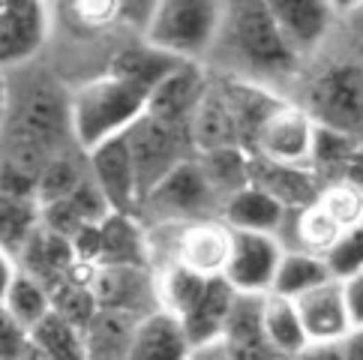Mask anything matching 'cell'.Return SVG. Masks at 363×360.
<instances>
[{
	"mask_svg": "<svg viewBox=\"0 0 363 360\" xmlns=\"http://www.w3.org/2000/svg\"><path fill=\"white\" fill-rule=\"evenodd\" d=\"M180 63H184V57H177V55H172V51L157 48L147 40H141L135 45L121 48L118 55L111 57L108 72L123 79L126 84H133L135 90H141L145 96H150V90L157 87L168 72H174Z\"/></svg>",
	"mask_w": 363,
	"mask_h": 360,
	"instance_id": "obj_22",
	"label": "cell"
},
{
	"mask_svg": "<svg viewBox=\"0 0 363 360\" xmlns=\"http://www.w3.org/2000/svg\"><path fill=\"white\" fill-rule=\"evenodd\" d=\"M291 300L297 306V315H301V325H303L309 345L313 342H340L342 337H348V333L354 330L340 276L324 279Z\"/></svg>",
	"mask_w": 363,
	"mask_h": 360,
	"instance_id": "obj_13",
	"label": "cell"
},
{
	"mask_svg": "<svg viewBox=\"0 0 363 360\" xmlns=\"http://www.w3.org/2000/svg\"><path fill=\"white\" fill-rule=\"evenodd\" d=\"M45 4H48L51 9H55V6H67V4H69V0H45Z\"/></svg>",
	"mask_w": 363,
	"mask_h": 360,
	"instance_id": "obj_49",
	"label": "cell"
},
{
	"mask_svg": "<svg viewBox=\"0 0 363 360\" xmlns=\"http://www.w3.org/2000/svg\"><path fill=\"white\" fill-rule=\"evenodd\" d=\"M21 360H84V330L51 310L30 327Z\"/></svg>",
	"mask_w": 363,
	"mask_h": 360,
	"instance_id": "obj_25",
	"label": "cell"
},
{
	"mask_svg": "<svg viewBox=\"0 0 363 360\" xmlns=\"http://www.w3.org/2000/svg\"><path fill=\"white\" fill-rule=\"evenodd\" d=\"M84 174H87V153L79 145H72L67 150L55 153V157H48L40 177H36V204L45 208V204H51V201L67 198L69 192L84 180Z\"/></svg>",
	"mask_w": 363,
	"mask_h": 360,
	"instance_id": "obj_28",
	"label": "cell"
},
{
	"mask_svg": "<svg viewBox=\"0 0 363 360\" xmlns=\"http://www.w3.org/2000/svg\"><path fill=\"white\" fill-rule=\"evenodd\" d=\"M63 9H67L72 28L82 33L96 36V33L114 30L118 24H126L123 21V0H69Z\"/></svg>",
	"mask_w": 363,
	"mask_h": 360,
	"instance_id": "obj_36",
	"label": "cell"
},
{
	"mask_svg": "<svg viewBox=\"0 0 363 360\" xmlns=\"http://www.w3.org/2000/svg\"><path fill=\"white\" fill-rule=\"evenodd\" d=\"M219 220H223L231 231H258V235L282 237L285 228H289L291 210H285L282 204L274 196H267L262 186L250 184L223 201Z\"/></svg>",
	"mask_w": 363,
	"mask_h": 360,
	"instance_id": "obj_18",
	"label": "cell"
},
{
	"mask_svg": "<svg viewBox=\"0 0 363 360\" xmlns=\"http://www.w3.org/2000/svg\"><path fill=\"white\" fill-rule=\"evenodd\" d=\"M315 201L340 223L342 231L363 223V186L354 184L352 177H336L321 184Z\"/></svg>",
	"mask_w": 363,
	"mask_h": 360,
	"instance_id": "obj_35",
	"label": "cell"
},
{
	"mask_svg": "<svg viewBox=\"0 0 363 360\" xmlns=\"http://www.w3.org/2000/svg\"><path fill=\"white\" fill-rule=\"evenodd\" d=\"M141 318L145 315L96 310V315L84 327V360H123Z\"/></svg>",
	"mask_w": 363,
	"mask_h": 360,
	"instance_id": "obj_26",
	"label": "cell"
},
{
	"mask_svg": "<svg viewBox=\"0 0 363 360\" xmlns=\"http://www.w3.org/2000/svg\"><path fill=\"white\" fill-rule=\"evenodd\" d=\"M123 138H126L129 157H133L138 201L172 169H177L184 159L196 157L192 141H189V130L172 126V123H165L160 118H153V114H147V111L126 126Z\"/></svg>",
	"mask_w": 363,
	"mask_h": 360,
	"instance_id": "obj_8",
	"label": "cell"
},
{
	"mask_svg": "<svg viewBox=\"0 0 363 360\" xmlns=\"http://www.w3.org/2000/svg\"><path fill=\"white\" fill-rule=\"evenodd\" d=\"M6 111H9V79L6 72H0V135H4L6 126Z\"/></svg>",
	"mask_w": 363,
	"mask_h": 360,
	"instance_id": "obj_46",
	"label": "cell"
},
{
	"mask_svg": "<svg viewBox=\"0 0 363 360\" xmlns=\"http://www.w3.org/2000/svg\"><path fill=\"white\" fill-rule=\"evenodd\" d=\"M189 141L196 153H207L216 147H240L238 126H235V118H231L223 87H219V79H211L204 87L196 114L189 120Z\"/></svg>",
	"mask_w": 363,
	"mask_h": 360,
	"instance_id": "obj_20",
	"label": "cell"
},
{
	"mask_svg": "<svg viewBox=\"0 0 363 360\" xmlns=\"http://www.w3.org/2000/svg\"><path fill=\"white\" fill-rule=\"evenodd\" d=\"M16 270H18L16 255L6 252L4 247H0V300H4V294H6V288H9L12 276H16Z\"/></svg>",
	"mask_w": 363,
	"mask_h": 360,
	"instance_id": "obj_43",
	"label": "cell"
},
{
	"mask_svg": "<svg viewBox=\"0 0 363 360\" xmlns=\"http://www.w3.org/2000/svg\"><path fill=\"white\" fill-rule=\"evenodd\" d=\"M262 327H264L267 342L274 345L279 354L291 357V360L309 345L294 300L282 298L277 291L262 294Z\"/></svg>",
	"mask_w": 363,
	"mask_h": 360,
	"instance_id": "obj_27",
	"label": "cell"
},
{
	"mask_svg": "<svg viewBox=\"0 0 363 360\" xmlns=\"http://www.w3.org/2000/svg\"><path fill=\"white\" fill-rule=\"evenodd\" d=\"M40 225V204L30 196H16L0 186V247L18 255L33 228Z\"/></svg>",
	"mask_w": 363,
	"mask_h": 360,
	"instance_id": "obj_33",
	"label": "cell"
},
{
	"mask_svg": "<svg viewBox=\"0 0 363 360\" xmlns=\"http://www.w3.org/2000/svg\"><path fill=\"white\" fill-rule=\"evenodd\" d=\"M313 138H315V120L309 118V111L303 106H297V102L279 99L255 135L252 157L277 162V165L309 169Z\"/></svg>",
	"mask_w": 363,
	"mask_h": 360,
	"instance_id": "obj_9",
	"label": "cell"
},
{
	"mask_svg": "<svg viewBox=\"0 0 363 360\" xmlns=\"http://www.w3.org/2000/svg\"><path fill=\"white\" fill-rule=\"evenodd\" d=\"M4 135H16L45 150L48 157L75 145L72 138V114H69V90L55 79H33L16 94L9 84V111Z\"/></svg>",
	"mask_w": 363,
	"mask_h": 360,
	"instance_id": "obj_3",
	"label": "cell"
},
{
	"mask_svg": "<svg viewBox=\"0 0 363 360\" xmlns=\"http://www.w3.org/2000/svg\"><path fill=\"white\" fill-rule=\"evenodd\" d=\"M294 360H342V351H340V342H313Z\"/></svg>",
	"mask_w": 363,
	"mask_h": 360,
	"instance_id": "obj_41",
	"label": "cell"
},
{
	"mask_svg": "<svg viewBox=\"0 0 363 360\" xmlns=\"http://www.w3.org/2000/svg\"><path fill=\"white\" fill-rule=\"evenodd\" d=\"M289 235L294 237V249L303 252H315V255H328L336 243L342 240L345 231L340 223L321 208L318 201H309L306 208L294 210L289 220Z\"/></svg>",
	"mask_w": 363,
	"mask_h": 360,
	"instance_id": "obj_31",
	"label": "cell"
},
{
	"mask_svg": "<svg viewBox=\"0 0 363 360\" xmlns=\"http://www.w3.org/2000/svg\"><path fill=\"white\" fill-rule=\"evenodd\" d=\"M282 252H285V243L277 235L235 231L231 255L223 276L238 294H267L270 286H274Z\"/></svg>",
	"mask_w": 363,
	"mask_h": 360,
	"instance_id": "obj_12",
	"label": "cell"
},
{
	"mask_svg": "<svg viewBox=\"0 0 363 360\" xmlns=\"http://www.w3.org/2000/svg\"><path fill=\"white\" fill-rule=\"evenodd\" d=\"M342 16H345V21H348V28H352V33L363 43V0H360L357 6L348 9V12H342Z\"/></svg>",
	"mask_w": 363,
	"mask_h": 360,
	"instance_id": "obj_45",
	"label": "cell"
},
{
	"mask_svg": "<svg viewBox=\"0 0 363 360\" xmlns=\"http://www.w3.org/2000/svg\"><path fill=\"white\" fill-rule=\"evenodd\" d=\"M328 4L333 6V12H336V16H342V12H348L352 6H357L360 0H328Z\"/></svg>",
	"mask_w": 363,
	"mask_h": 360,
	"instance_id": "obj_48",
	"label": "cell"
},
{
	"mask_svg": "<svg viewBox=\"0 0 363 360\" xmlns=\"http://www.w3.org/2000/svg\"><path fill=\"white\" fill-rule=\"evenodd\" d=\"M211 75L201 69V63L196 60H184L174 72H168L165 79L150 90L145 111L153 114L172 126H180V130H189V120L196 114V106L204 94Z\"/></svg>",
	"mask_w": 363,
	"mask_h": 360,
	"instance_id": "obj_16",
	"label": "cell"
},
{
	"mask_svg": "<svg viewBox=\"0 0 363 360\" xmlns=\"http://www.w3.org/2000/svg\"><path fill=\"white\" fill-rule=\"evenodd\" d=\"M345 177H352L354 184H360V186H363V141H360V147H357V157H354L352 169H348V174H345Z\"/></svg>",
	"mask_w": 363,
	"mask_h": 360,
	"instance_id": "obj_47",
	"label": "cell"
},
{
	"mask_svg": "<svg viewBox=\"0 0 363 360\" xmlns=\"http://www.w3.org/2000/svg\"><path fill=\"white\" fill-rule=\"evenodd\" d=\"M342 360H363V327H354L348 337L340 339Z\"/></svg>",
	"mask_w": 363,
	"mask_h": 360,
	"instance_id": "obj_42",
	"label": "cell"
},
{
	"mask_svg": "<svg viewBox=\"0 0 363 360\" xmlns=\"http://www.w3.org/2000/svg\"><path fill=\"white\" fill-rule=\"evenodd\" d=\"M330 276L333 274H330V264L324 255L303 252V249H285L270 291L282 294V298H297V294L309 291L313 286H318V282L330 279Z\"/></svg>",
	"mask_w": 363,
	"mask_h": 360,
	"instance_id": "obj_32",
	"label": "cell"
},
{
	"mask_svg": "<svg viewBox=\"0 0 363 360\" xmlns=\"http://www.w3.org/2000/svg\"><path fill=\"white\" fill-rule=\"evenodd\" d=\"M219 208H223V198L216 196V189L201 171L199 159L189 157L141 196L135 213L150 228V225H174V223L219 216Z\"/></svg>",
	"mask_w": 363,
	"mask_h": 360,
	"instance_id": "obj_6",
	"label": "cell"
},
{
	"mask_svg": "<svg viewBox=\"0 0 363 360\" xmlns=\"http://www.w3.org/2000/svg\"><path fill=\"white\" fill-rule=\"evenodd\" d=\"M219 43H225L238 69L252 72L255 79H282L297 69V55L282 40L277 21L270 18L264 0H225Z\"/></svg>",
	"mask_w": 363,
	"mask_h": 360,
	"instance_id": "obj_1",
	"label": "cell"
},
{
	"mask_svg": "<svg viewBox=\"0 0 363 360\" xmlns=\"http://www.w3.org/2000/svg\"><path fill=\"white\" fill-rule=\"evenodd\" d=\"M16 264H18V270H24V274L40 279L48 291L55 288L57 282L75 276L84 267V261L75 259V249H72L69 237L45 228L43 223L33 228L28 243L18 249Z\"/></svg>",
	"mask_w": 363,
	"mask_h": 360,
	"instance_id": "obj_17",
	"label": "cell"
},
{
	"mask_svg": "<svg viewBox=\"0 0 363 360\" xmlns=\"http://www.w3.org/2000/svg\"><path fill=\"white\" fill-rule=\"evenodd\" d=\"M0 303H4L9 313L30 330L33 325H40V321L51 313V291L36 276L24 274V270H16V276H12L9 288H6Z\"/></svg>",
	"mask_w": 363,
	"mask_h": 360,
	"instance_id": "obj_34",
	"label": "cell"
},
{
	"mask_svg": "<svg viewBox=\"0 0 363 360\" xmlns=\"http://www.w3.org/2000/svg\"><path fill=\"white\" fill-rule=\"evenodd\" d=\"M360 141L363 138L336 133V130H328V126H318L315 123L309 171L318 177V184H328V180H336V177H345L348 174V169H352V162L357 157Z\"/></svg>",
	"mask_w": 363,
	"mask_h": 360,
	"instance_id": "obj_29",
	"label": "cell"
},
{
	"mask_svg": "<svg viewBox=\"0 0 363 360\" xmlns=\"http://www.w3.org/2000/svg\"><path fill=\"white\" fill-rule=\"evenodd\" d=\"M186 360H231L225 349L219 342H204V345H192V351Z\"/></svg>",
	"mask_w": 363,
	"mask_h": 360,
	"instance_id": "obj_44",
	"label": "cell"
},
{
	"mask_svg": "<svg viewBox=\"0 0 363 360\" xmlns=\"http://www.w3.org/2000/svg\"><path fill=\"white\" fill-rule=\"evenodd\" d=\"M30 330L0 303V360H21Z\"/></svg>",
	"mask_w": 363,
	"mask_h": 360,
	"instance_id": "obj_38",
	"label": "cell"
},
{
	"mask_svg": "<svg viewBox=\"0 0 363 360\" xmlns=\"http://www.w3.org/2000/svg\"><path fill=\"white\" fill-rule=\"evenodd\" d=\"M153 4H157V0H123V21L141 33L145 30V24H147V18H150Z\"/></svg>",
	"mask_w": 363,
	"mask_h": 360,
	"instance_id": "obj_40",
	"label": "cell"
},
{
	"mask_svg": "<svg viewBox=\"0 0 363 360\" xmlns=\"http://www.w3.org/2000/svg\"><path fill=\"white\" fill-rule=\"evenodd\" d=\"M48 36L51 6L45 0H0V72L28 67Z\"/></svg>",
	"mask_w": 363,
	"mask_h": 360,
	"instance_id": "obj_10",
	"label": "cell"
},
{
	"mask_svg": "<svg viewBox=\"0 0 363 360\" xmlns=\"http://www.w3.org/2000/svg\"><path fill=\"white\" fill-rule=\"evenodd\" d=\"M342 279V291H345V303H348V315H352V325L363 327V264L352 274L340 276Z\"/></svg>",
	"mask_w": 363,
	"mask_h": 360,
	"instance_id": "obj_39",
	"label": "cell"
},
{
	"mask_svg": "<svg viewBox=\"0 0 363 360\" xmlns=\"http://www.w3.org/2000/svg\"><path fill=\"white\" fill-rule=\"evenodd\" d=\"M252 184L262 186L267 196H274L285 210H301L318 196V177L309 169H297V165H277L267 159L252 157Z\"/></svg>",
	"mask_w": 363,
	"mask_h": 360,
	"instance_id": "obj_23",
	"label": "cell"
},
{
	"mask_svg": "<svg viewBox=\"0 0 363 360\" xmlns=\"http://www.w3.org/2000/svg\"><path fill=\"white\" fill-rule=\"evenodd\" d=\"M301 106L318 126L363 138V63L333 60L306 84Z\"/></svg>",
	"mask_w": 363,
	"mask_h": 360,
	"instance_id": "obj_7",
	"label": "cell"
},
{
	"mask_svg": "<svg viewBox=\"0 0 363 360\" xmlns=\"http://www.w3.org/2000/svg\"><path fill=\"white\" fill-rule=\"evenodd\" d=\"M324 259H328L333 276H345V274H352V270H357L363 264V223L348 228L342 240L336 243Z\"/></svg>",
	"mask_w": 363,
	"mask_h": 360,
	"instance_id": "obj_37",
	"label": "cell"
},
{
	"mask_svg": "<svg viewBox=\"0 0 363 360\" xmlns=\"http://www.w3.org/2000/svg\"><path fill=\"white\" fill-rule=\"evenodd\" d=\"M264 6L270 18L277 21L282 40L297 55V60H303L315 48H321L336 18L328 0H264Z\"/></svg>",
	"mask_w": 363,
	"mask_h": 360,
	"instance_id": "obj_14",
	"label": "cell"
},
{
	"mask_svg": "<svg viewBox=\"0 0 363 360\" xmlns=\"http://www.w3.org/2000/svg\"><path fill=\"white\" fill-rule=\"evenodd\" d=\"M225 0H157L141 40L184 60L207 57L223 30Z\"/></svg>",
	"mask_w": 363,
	"mask_h": 360,
	"instance_id": "obj_4",
	"label": "cell"
},
{
	"mask_svg": "<svg viewBox=\"0 0 363 360\" xmlns=\"http://www.w3.org/2000/svg\"><path fill=\"white\" fill-rule=\"evenodd\" d=\"M192 345L184 333V325L162 310H153L135 325L133 342L123 360H186Z\"/></svg>",
	"mask_w": 363,
	"mask_h": 360,
	"instance_id": "obj_21",
	"label": "cell"
},
{
	"mask_svg": "<svg viewBox=\"0 0 363 360\" xmlns=\"http://www.w3.org/2000/svg\"><path fill=\"white\" fill-rule=\"evenodd\" d=\"M196 159L223 201L252 184V157L243 147H216L207 153H196Z\"/></svg>",
	"mask_w": 363,
	"mask_h": 360,
	"instance_id": "obj_30",
	"label": "cell"
},
{
	"mask_svg": "<svg viewBox=\"0 0 363 360\" xmlns=\"http://www.w3.org/2000/svg\"><path fill=\"white\" fill-rule=\"evenodd\" d=\"M235 298H238V291L228 286L225 276L207 279L199 303L192 306L184 318H180L189 345H204V342H216L219 339V333H223V325H225Z\"/></svg>",
	"mask_w": 363,
	"mask_h": 360,
	"instance_id": "obj_24",
	"label": "cell"
},
{
	"mask_svg": "<svg viewBox=\"0 0 363 360\" xmlns=\"http://www.w3.org/2000/svg\"><path fill=\"white\" fill-rule=\"evenodd\" d=\"M87 171L94 177V184L106 196L111 210L121 213H135L138 208V184H135V169L133 157H129L126 138H108L87 150Z\"/></svg>",
	"mask_w": 363,
	"mask_h": 360,
	"instance_id": "obj_15",
	"label": "cell"
},
{
	"mask_svg": "<svg viewBox=\"0 0 363 360\" xmlns=\"http://www.w3.org/2000/svg\"><path fill=\"white\" fill-rule=\"evenodd\" d=\"M145 106L147 96L111 72L84 81L69 94L75 145L87 153L102 141L123 135L126 126L145 114Z\"/></svg>",
	"mask_w": 363,
	"mask_h": 360,
	"instance_id": "obj_2",
	"label": "cell"
},
{
	"mask_svg": "<svg viewBox=\"0 0 363 360\" xmlns=\"http://www.w3.org/2000/svg\"><path fill=\"white\" fill-rule=\"evenodd\" d=\"M231 237H235V231L219 216L174 223V225H150L147 228L150 267L172 261L204 279L223 276L231 255Z\"/></svg>",
	"mask_w": 363,
	"mask_h": 360,
	"instance_id": "obj_5",
	"label": "cell"
},
{
	"mask_svg": "<svg viewBox=\"0 0 363 360\" xmlns=\"http://www.w3.org/2000/svg\"><path fill=\"white\" fill-rule=\"evenodd\" d=\"M84 282L99 310H121L133 315L160 310L153 270L145 264H90Z\"/></svg>",
	"mask_w": 363,
	"mask_h": 360,
	"instance_id": "obj_11",
	"label": "cell"
},
{
	"mask_svg": "<svg viewBox=\"0 0 363 360\" xmlns=\"http://www.w3.org/2000/svg\"><path fill=\"white\" fill-rule=\"evenodd\" d=\"M94 264H145V267H150L147 225L138 220V213L111 210L106 220L96 223Z\"/></svg>",
	"mask_w": 363,
	"mask_h": 360,
	"instance_id": "obj_19",
	"label": "cell"
}]
</instances>
